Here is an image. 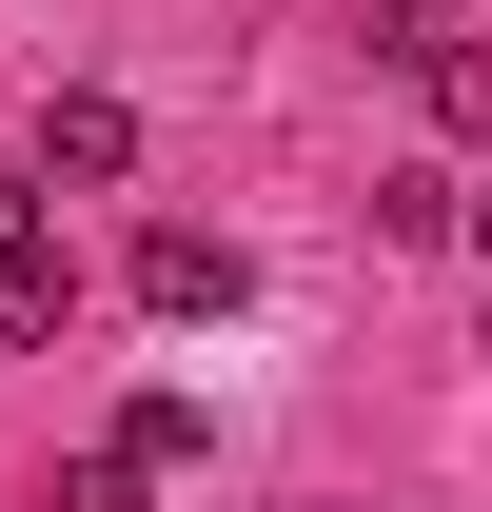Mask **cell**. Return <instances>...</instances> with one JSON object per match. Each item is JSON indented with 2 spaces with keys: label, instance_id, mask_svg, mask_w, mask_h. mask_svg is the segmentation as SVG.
I'll return each instance as SVG.
<instances>
[{
  "label": "cell",
  "instance_id": "obj_7",
  "mask_svg": "<svg viewBox=\"0 0 492 512\" xmlns=\"http://www.w3.org/2000/svg\"><path fill=\"white\" fill-rule=\"evenodd\" d=\"M414 40H473V0H374V60H414Z\"/></svg>",
  "mask_w": 492,
  "mask_h": 512
},
{
  "label": "cell",
  "instance_id": "obj_9",
  "mask_svg": "<svg viewBox=\"0 0 492 512\" xmlns=\"http://www.w3.org/2000/svg\"><path fill=\"white\" fill-rule=\"evenodd\" d=\"M473 256H492V197H473ZM473 316H492V296H473Z\"/></svg>",
  "mask_w": 492,
  "mask_h": 512
},
{
  "label": "cell",
  "instance_id": "obj_3",
  "mask_svg": "<svg viewBox=\"0 0 492 512\" xmlns=\"http://www.w3.org/2000/svg\"><path fill=\"white\" fill-rule=\"evenodd\" d=\"M414 99H433V138H492V20L473 40H414Z\"/></svg>",
  "mask_w": 492,
  "mask_h": 512
},
{
  "label": "cell",
  "instance_id": "obj_2",
  "mask_svg": "<svg viewBox=\"0 0 492 512\" xmlns=\"http://www.w3.org/2000/svg\"><path fill=\"white\" fill-rule=\"evenodd\" d=\"M20 158H40V178H138V99H99V79H79V99H40V138H20Z\"/></svg>",
  "mask_w": 492,
  "mask_h": 512
},
{
  "label": "cell",
  "instance_id": "obj_8",
  "mask_svg": "<svg viewBox=\"0 0 492 512\" xmlns=\"http://www.w3.org/2000/svg\"><path fill=\"white\" fill-rule=\"evenodd\" d=\"M20 237H40V158H0V256H20Z\"/></svg>",
  "mask_w": 492,
  "mask_h": 512
},
{
  "label": "cell",
  "instance_id": "obj_6",
  "mask_svg": "<svg viewBox=\"0 0 492 512\" xmlns=\"http://www.w3.org/2000/svg\"><path fill=\"white\" fill-rule=\"evenodd\" d=\"M138 493H158V453H138V434H99V453L60 473V512H138Z\"/></svg>",
  "mask_w": 492,
  "mask_h": 512
},
{
  "label": "cell",
  "instance_id": "obj_4",
  "mask_svg": "<svg viewBox=\"0 0 492 512\" xmlns=\"http://www.w3.org/2000/svg\"><path fill=\"white\" fill-rule=\"evenodd\" d=\"M60 316H79V276H60V237H20V256H0V355H40Z\"/></svg>",
  "mask_w": 492,
  "mask_h": 512
},
{
  "label": "cell",
  "instance_id": "obj_1",
  "mask_svg": "<svg viewBox=\"0 0 492 512\" xmlns=\"http://www.w3.org/2000/svg\"><path fill=\"white\" fill-rule=\"evenodd\" d=\"M237 296H256V256H237V237H197V217H158V237H138V316H178V335H197V316H237Z\"/></svg>",
  "mask_w": 492,
  "mask_h": 512
},
{
  "label": "cell",
  "instance_id": "obj_5",
  "mask_svg": "<svg viewBox=\"0 0 492 512\" xmlns=\"http://www.w3.org/2000/svg\"><path fill=\"white\" fill-rule=\"evenodd\" d=\"M374 237H473V178H453V158H394V178H374Z\"/></svg>",
  "mask_w": 492,
  "mask_h": 512
}]
</instances>
